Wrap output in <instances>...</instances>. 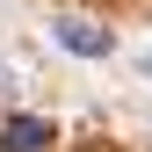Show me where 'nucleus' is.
<instances>
[{"mask_svg": "<svg viewBox=\"0 0 152 152\" xmlns=\"http://www.w3.org/2000/svg\"><path fill=\"white\" fill-rule=\"evenodd\" d=\"M51 138H58V130L44 116H7L0 123V152H51Z\"/></svg>", "mask_w": 152, "mask_h": 152, "instance_id": "nucleus-2", "label": "nucleus"}, {"mask_svg": "<svg viewBox=\"0 0 152 152\" xmlns=\"http://www.w3.org/2000/svg\"><path fill=\"white\" fill-rule=\"evenodd\" d=\"M58 44L72 51V58H109V51H116V36H109L102 22H87V15H65V22H58Z\"/></svg>", "mask_w": 152, "mask_h": 152, "instance_id": "nucleus-1", "label": "nucleus"}]
</instances>
